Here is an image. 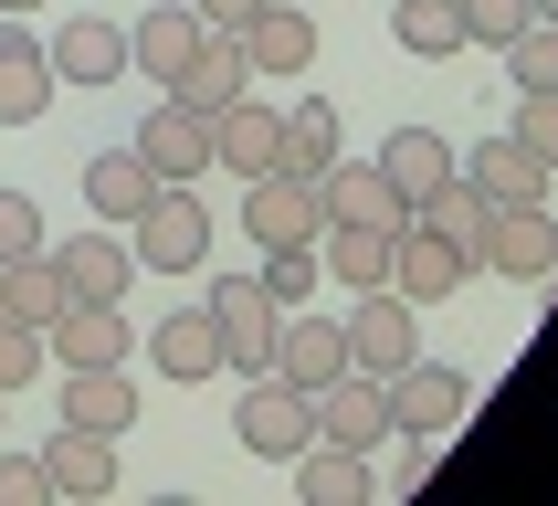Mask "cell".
<instances>
[{"label":"cell","mask_w":558,"mask_h":506,"mask_svg":"<svg viewBox=\"0 0 558 506\" xmlns=\"http://www.w3.org/2000/svg\"><path fill=\"white\" fill-rule=\"evenodd\" d=\"M126 253H137L148 275H201V264H211V201L190 180H158L148 212L126 221Z\"/></svg>","instance_id":"cell-1"},{"label":"cell","mask_w":558,"mask_h":506,"mask_svg":"<svg viewBox=\"0 0 558 506\" xmlns=\"http://www.w3.org/2000/svg\"><path fill=\"white\" fill-rule=\"evenodd\" d=\"M379 390H390V433H433V443H453L464 411H474V380L453 359H401Z\"/></svg>","instance_id":"cell-2"},{"label":"cell","mask_w":558,"mask_h":506,"mask_svg":"<svg viewBox=\"0 0 558 506\" xmlns=\"http://www.w3.org/2000/svg\"><path fill=\"white\" fill-rule=\"evenodd\" d=\"M558 264V221L548 201H496L485 232H474V275H506V285H548Z\"/></svg>","instance_id":"cell-3"},{"label":"cell","mask_w":558,"mask_h":506,"mask_svg":"<svg viewBox=\"0 0 558 506\" xmlns=\"http://www.w3.org/2000/svg\"><path fill=\"white\" fill-rule=\"evenodd\" d=\"M316 232H327V201H316V180H295V169H253V180H243V243H253V253L316 243Z\"/></svg>","instance_id":"cell-4"},{"label":"cell","mask_w":558,"mask_h":506,"mask_svg":"<svg viewBox=\"0 0 558 506\" xmlns=\"http://www.w3.org/2000/svg\"><path fill=\"white\" fill-rule=\"evenodd\" d=\"M348 370H369V380H390L401 359H422V306L411 296H390V285H369V296H348Z\"/></svg>","instance_id":"cell-5"},{"label":"cell","mask_w":558,"mask_h":506,"mask_svg":"<svg viewBox=\"0 0 558 506\" xmlns=\"http://www.w3.org/2000/svg\"><path fill=\"white\" fill-rule=\"evenodd\" d=\"M306 422H316V443H348V454H379V443H390V390H379L369 370H338L327 390H306Z\"/></svg>","instance_id":"cell-6"},{"label":"cell","mask_w":558,"mask_h":506,"mask_svg":"<svg viewBox=\"0 0 558 506\" xmlns=\"http://www.w3.org/2000/svg\"><path fill=\"white\" fill-rule=\"evenodd\" d=\"M275 296H264V275H221L211 285V327H221V370H264V359H275Z\"/></svg>","instance_id":"cell-7"},{"label":"cell","mask_w":558,"mask_h":506,"mask_svg":"<svg viewBox=\"0 0 558 506\" xmlns=\"http://www.w3.org/2000/svg\"><path fill=\"white\" fill-rule=\"evenodd\" d=\"M53 275L74 306H126V285H137V253H126L117 221H95V232H74V243L53 253Z\"/></svg>","instance_id":"cell-8"},{"label":"cell","mask_w":558,"mask_h":506,"mask_svg":"<svg viewBox=\"0 0 558 506\" xmlns=\"http://www.w3.org/2000/svg\"><path fill=\"white\" fill-rule=\"evenodd\" d=\"M232 433H243V454L284 465V454L316 433V422H306V390H295V380H275V370H253V380H243V411H232Z\"/></svg>","instance_id":"cell-9"},{"label":"cell","mask_w":558,"mask_h":506,"mask_svg":"<svg viewBox=\"0 0 558 506\" xmlns=\"http://www.w3.org/2000/svg\"><path fill=\"white\" fill-rule=\"evenodd\" d=\"M464 285H474L464 243H442V232H422V221H401V232H390V296L442 306V296H464Z\"/></svg>","instance_id":"cell-10"},{"label":"cell","mask_w":558,"mask_h":506,"mask_svg":"<svg viewBox=\"0 0 558 506\" xmlns=\"http://www.w3.org/2000/svg\"><path fill=\"white\" fill-rule=\"evenodd\" d=\"M43 474H53V506H95V496H117V433L53 422V433H43Z\"/></svg>","instance_id":"cell-11"},{"label":"cell","mask_w":558,"mask_h":506,"mask_svg":"<svg viewBox=\"0 0 558 506\" xmlns=\"http://www.w3.org/2000/svg\"><path fill=\"white\" fill-rule=\"evenodd\" d=\"M275 380H295V390H327V380L348 370V327L338 316H316V306H284L275 316V359H264Z\"/></svg>","instance_id":"cell-12"},{"label":"cell","mask_w":558,"mask_h":506,"mask_svg":"<svg viewBox=\"0 0 558 506\" xmlns=\"http://www.w3.org/2000/svg\"><path fill=\"white\" fill-rule=\"evenodd\" d=\"M232 43H243V63L275 74V85H284V74H316V11H306V0H264Z\"/></svg>","instance_id":"cell-13"},{"label":"cell","mask_w":558,"mask_h":506,"mask_svg":"<svg viewBox=\"0 0 558 506\" xmlns=\"http://www.w3.org/2000/svg\"><path fill=\"white\" fill-rule=\"evenodd\" d=\"M284 158V106H264V95H232L211 117V169H232V180H253V169H275Z\"/></svg>","instance_id":"cell-14"},{"label":"cell","mask_w":558,"mask_h":506,"mask_svg":"<svg viewBox=\"0 0 558 506\" xmlns=\"http://www.w3.org/2000/svg\"><path fill=\"white\" fill-rule=\"evenodd\" d=\"M201 53V11L190 0H148L137 22H126V74H148V85H180V63Z\"/></svg>","instance_id":"cell-15"},{"label":"cell","mask_w":558,"mask_h":506,"mask_svg":"<svg viewBox=\"0 0 558 506\" xmlns=\"http://www.w3.org/2000/svg\"><path fill=\"white\" fill-rule=\"evenodd\" d=\"M126 148L148 158V180H201V169H211V117H190L180 95H158L148 126H137Z\"/></svg>","instance_id":"cell-16"},{"label":"cell","mask_w":558,"mask_h":506,"mask_svg":"<svg viewBox=\"0 0 558 506\" xmlns=\"http://www.w3.org/2000/svg\"><path fill=\"white\" fill-rule=\"evenodd\" d=\"M53 53V85H117L126 74V22H106V11H63V32L43 43Z\"/></svg>","instance_id":"cell-17"},{"label":"cell","mask_w":558,"mask_h":506,"mask_svg":"<svg viewBox=\"0 0 558 506\" xmlns=\"http://www.w3.org/2000/svg\"><path fill=\"white\" fill-rule=\"evenodd\" d=\"M43 348L63 370H117V359H137V327H126V306H63L43 327Z\"/></svg>","instance_id":"cell-18"},{"label":"cell","mask_w":558,"mask_h":506,"mask_svg":"<svg viewBox=\"0 0 558 506\" xmlns=\"http://www.w3.org/2000/svg\"><path fill=\"white\" fill-rule=\"evenodd\" d=\"M284 474H295V506H369V454H348V443H295V454H284Z\"/></svg>","instance_id":"cell-19"},{"label":"cell","mask_w":558,"mask_h":506,"mask_svg":"<svg viewBox=\"0 0 558 506\" xmlns=\"http://www.w3.org/2000/svg\"><path fill=\"white\" fill-rule=\"evenodd\" d=\"M148 370H158V380H180V390L221 380V327H211V306L158 316V327H148Z\"/></svg>","instance_id":"cell-20"},{"label":"cell","mask_w":558,"mask_h":506,"mask_svg":"<svg viewBox=\"0 0 558 506\" xmlns=\"http://www.w3.org/2000/svg\"><path fill=\"white\" fill-rule=\"evenodd\" d=\"M43 106H53V53H43V32L0 11V126H32Z\"/></svg>","instance_id":"cell-21"},{"label":"cell","mask_w":558,"mask_h":506,"mask_svg":"<svg viewBox=\"0 0 558 506\" xmlns=\"http://www.w3.org/2000/svg\"><path fill=\"white\" fill-rule=\"evenodd\" d=\"M316 201H327V221H359V232H401L411 201L390 180H379V158L369 169H348V158H327V180H316Z\"/></svg>","instance_id":"cell-22"},{"label":"cell","mask_w":558,"mask_h":506,"mask_svg":"<svg viewBox=\"0 0 558 506\" xmlns=\"http://www.w3.org/2000/svg\"><path fill=\"white\" fill-rule=\"evenodd\" d=\"M253 85V63H243V43H232V32H201V53L180 63V85H158V95H180L190 117H221V106H232V95Z\"/></svg>","instance_id":"cell-23"},{"label":"cell","mask_w":558,"mask_h":506,"mask_svg":"<svg viewBox=\"0 0 558 506\" xmlns=\"http://www.w3.org/2000/svg\"><path fill=\"white\" fill-rule=\"evenodd\" d=\"M453 169H464V180L485 190V201H548V169H558V158L517 148V137H474V148L453 158Z\"/></svg>","instance_id":"cell-24"},{"label":"cell","mask_w":558,"mask_h":506,"mask_svg":"<svg viewBox=\"0 0 558 506\" xmlns=\"http://www.w3.org/2000/svg\"><path fill=\"white\" fill-rule=\"evenodd\" d=\"M148 158H137V148H95L85 158V212L95 221H117V232H126V221H137V212H148Z\"/></svg>","instance_id":"cell-25"},{"label":"cell","mask_w":558,"mask_h":506,"mask_svg":"<svg viewBox=\"0 0 558 506\" xmlns=\"http://www.w3.org/2000/svg\"><path fill=\"white\" fill-rule=\"evenodd\" d=\"M348 148V126H338V95H295L284 106V158L275 169H295V180H327V158Z\"/></svg>","instance_id":"cell-26"},{"label":"cell","mask_w":558,"mask_h":506,"mask_svg":"<svg viewBox=\"0 0 558 506\" xmlns=\"http://www.w3.org/2000/svg\"><path fill=\"white\" fill-rule=\"evenodd\" d=\"M63 306H74V296H63V275H53V243H32V253H11V264H0V316L53 327Z\"/></svg>","instance_id":"cell-27"},{"label":"cell","mask_w":558,"mask_h":506,"mask_svg":"<svg viewBox=\"0 0 558 506\" xmlns=\"http://www.w3.org/2000/svg\"><path fill=\"white\" fill-rule=\"evenodd\" d=\"M63 422H85V433H126L137 422V380L117 370H63Z\"/></svg>","instance_id":"cell-28"},{"label":"cell","mask_w":558,"mask_h":506,"mask_svg":"<svg viewBox=\"0 0 558 506\" xmlns=\"http://www.w3.org/2000/svg\"><path fill=\"white\" fill-rule=\"evenodd\" d=\"M316 275H338L348 296H369V285H390V232H359V221H327V232H316Z\"/></svg>","instance_id":"cell-29"},{"label":"cell","mask_w":558,"mask_h":506,"mask_svg":"<svg viewBox=\"0 0 558 506\" xmlns=\"http://www.w3.org/2000/svg\"><path fill=\"white\" fill-rule=\"evenodd\" d=\"M442 169H453V148H442L433 126H390V137H379V180L401 190V201H422Z\"/></svg>","instance_id":"cell-30"},{"label":"cell","mask_w":558,"mask_h":506,"mask_svg":"<svg viewBox=\"0 0 558 506\" xmlns=\"http://www.w3.org/2000/svg\"><path fill=\"white\" fill-rule=\"evenodd\" d=\"M390 32H401L411 63H453L464 53V11H453V0H390Z\"/></svg>","instance_id":"cell-31"},{"label":"cell","mask_w":558,"mask_h":506,"mask_svg":"<svg viewBox=\"0 0 558 506\" xmlns=\"http://www.w3.org/2000/svg\"><path fill=\"white\" fill-rule=\"evenodd\" d=\"M43 370H53V348H43V327H22V316H0V401H11V390H32Z\"/></svg>","instance_id":"cell-32"},{"label":"cell","mask_w":558,"mask_h":506,"mask_svg":"<svg viewBox=\"0 0 558 506\" xmlns=\"http://www.w3.org/2000/svg\"><path fill=\"white\" fill-rule=\"evenodd\" d=\"M253 275H264V296H275V306H316V243H284V253H264Z\"/></svg>","instance_id":"cell-33"},{"label":"cell","mask_w":558,"mask_h":506,"mask_svg":"<svg viewBox=\"0 0 558 506\" xmlns=\"http://www.w3.org/2000/svg\"><path fill=\"white\" fill-rule=\"evenodd\" d=\"M517 148H537V158H558V85H517V126H506Z\"/></svg>","instance_id":"cell-34"},{"label":"cell","mask_w":558,"mask_h":506,"mask_svg":"<svg viewBox=\"0 0 558 506\" xmlns=\"http://www.w3.org/2000/svg\"><path fill=\"white\" fill-rule=\"evenodd\" d=\"M453 11H464V43H485V53H496L517 22H537V0H453Z\"/></svg>","instance_id":"cell-35"},{"label":"cell","mask_w":558,"mask_h":506,"mask_svg":"<svg viewBox=\"0 0 558 506\" xmlns=\"http://www.w3.org/2000/svg\"><path fill=\"white\" fill-rule=\"evenodd\" d=\"M32 243H43V201H32V190H0V264L32 253Z\"/></svg>","instance_id":"cell-36"},{"label":"cell","mask_w":558,"mask_h":506,"mask_svg":"<svg viewBox=\"0 0 558 506\" xmlns=\"http://www.w3.org/2000/svg\"><path fill=\"white\" fill-rule=\"evenodd\" d=\"M0 506H53V474H43V454H0Z\"/></svg>","instance_id":"cell-37"},{"label":"cell","mask_w":558,"mask_h":506,"mask_svg":"<svg viewBox=\"0 0 558 506\" xmlns=\"http://www.w3.org/2000/svg\"><path fill=\"white\" fill-rule=\"evenodd\" d=\"M190 11H201V32H243L264 0H190Z\"/></svg>","instance_id":"cell-38"},{"label":"cell","mask_w":558,"mask_h":506,"mask_svg":"<svg viewBox=\"0 0 558 506\" xmlns=\"http://www.w3.org/2000/svg\"><path fill=\"white\" fill-rule=\"evenodd\" d=\"M0 11H11V22H32V11H53V0H0Z\"/></svg>","instance_id":"cell-39"}]
</instances>
